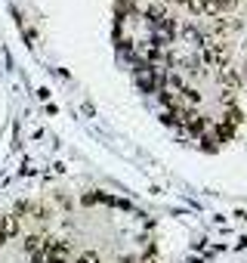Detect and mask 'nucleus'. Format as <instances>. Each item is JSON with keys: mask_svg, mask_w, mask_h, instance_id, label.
Returning <instances> with one entry per match:
<instances>
[{"mask_svg": "<svg viewBox=\"0 0 247 263\" xmlns=\"http://www.w3.org/2000/svg\"><path fill=\"white\" fill-rule=\"evenodd\" d=\"M189 7L195 13H204V16H222V13H232L238 7V0H189Z\"/></svg>", "mask_w": 247, "mask_h": 263, "instance_id": "f257e3e1", "label": "nucleus"}, {"mask_svg": "<svg viewBox=\"0 0 247 263\" xmlns=\"http://www.w3.org/2000/svg\"><path fill=\"white\" fill-rule=\"evenodd\" d=\"M71 257V245L68 241H50L47 254H44V263H65Z\"/></svg>", "mask_w": 247, "mask_h": 263, "instance_id": "f03ea898", "label": "nucleus"}, {"mask_svg": "<svg viewBox=\"0 0 247 263\" xmlns=\"http://www.w3.org/2000/svg\"><path fill=\"white\" fill-rule=\"evenodd\" d=\"M77 263H99V254L96 251H84V254H77Z\"/></svg>", "mask_w": 247, "mask_h": 263, "instance_id": "7ed1b4c3", "label": "nucleus"}, {"mask_svg": "<svg viewBox=\"0 0 247 263\" xmlns=\"http://www.w3.org/2000/svg\"><path fill=\"white\" fill-rule=\"evenodd\" d=\"M0 245H7V232L4 229H0Z\"/></svg>", "mask_w": 247, "mask_h": 263, "instance_id": "20e7f679", "label": "nucleus"}]
</instances>
